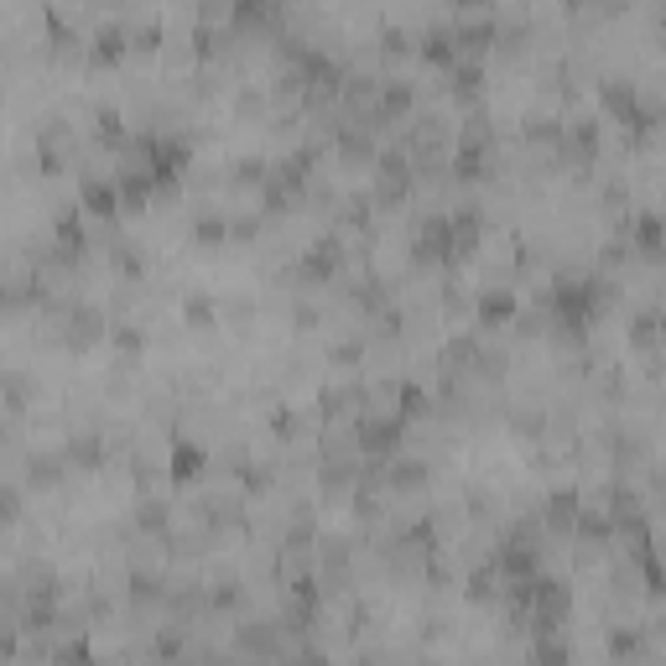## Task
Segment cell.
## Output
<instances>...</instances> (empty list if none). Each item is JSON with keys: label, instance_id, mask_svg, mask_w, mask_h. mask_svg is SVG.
Masks as SVG:
<instances>
[{"label": "cell", "instance_id": "obj_3", "mask_svg": "<svg viewBox=\"0 0 666 666\" xmlns=\"http://www.w3.org/2000/svg\"><path fill=\"white\" fill-rule=\"evenodd\" d=\"M625 245L641 250L646 260H666V214H662V208H635Z\"/></svg>", "mask_w": 666, "mask_h": 666}, {"label": "cell", "instance_id": "obj_1", "mask_svg": "<svg viewBox=\"0 0 666 666\" xmlns=\"http://www.w3.org/2000/svg\"><path fill=\"white\" fill-rule=\"evenodd\" d=\"M515 318H521V297H515V287L490 281V287L474 291V328L479 334H505V328H515Z\"/></svg>", "mask_w": 666, "mask_h": 666}, {"label": "cell", "instance_id": "obj_2", "mask_svg": "<svg viewBox=\"0 0 666 666\" xmlns=\"http://www.w3.org/2000/svg\"><path fill=\"white\" fill-rule=\"evenodd\" d=\"M536 515H542L547 536H578L583 490H547V495H542V505H536Z\"/></svg>", "mask_w": 666, "mask_h": 666}, {"label": "cell", "instance_id": "obj_9", "mask_svg": "<svg viewBox=\"0 0 666 666\" xmlns=\"http://www.w3.org/2000/svg\"><path fill=\"white\" fill-rule=\"evenodd\" d=\"M183 318L208 334V328L219 324V297L214 291H183Z\"/></svg>", "mask_w": 666, "mask_h": 666}, {"label": "cell", "instance_id": "obj_7", "mask_svg": "<svg viewBox=\"0 0 666 666\" xmlns=\"http://www.w3.org/2000/svg\"><path fill=\"white\" fill-rule=\"evenodd\" d=\"M380 115H386V125H411V115H417V84L411 79H386V89H380Z\"/></svg>", "mask_w": 666, "mask_h": 666}, {"label": "cell", "instance_id": "obj_6", "mask_svg": "<svg viewBox=\"0 0 666 666\" xmlns=\"http://www.w3.org/2000/svg\"><path fill=\"white\" fill-rule=\"evenodd\" d=\"M386 490H391V495H422V490H428V459L396 453V459L386 463Z\"/></svg>", "mask_w": 666, "mask_h": 666}, {"label": "cell", "instance_id": "obj_10", "mask_svg": "<svg viewBox=\"0 0 666 666\" xmlns=\"http://www.w3.org/2000/svg\"><path fill=\"white\" fill-rule=\"evenodd\" d=\"M193 239H198V245H224V239H229V214H224V208H198Z\"/></svg>", "mask_w": 666, "mask_h": 666}, {"label": "cell", "instance_id": "obj_11", "mask_svg": "<svg viewBox=\"0 0 666 666\" xmlns=\"http://www.w3.org/2000/svg\"><path fill=\"white\" fill-rule=\"evenodd\" d=\"M110 339H115V355L131 359V365H136L141 349H146V334H141L136 324H115V328H110Z\"/></svg>", "mask_w": 666, "mask_h": 666}, {"label": "cell", "instance_id": "obj_5", "mask_svg": "<svg viewBox=\"0 0 666 666\" xmlns=\"http://www.w3.org/2000/svg\"><path fill=\"white\" fill-rule=\"evenodd\" d=\"M417 52L428 58L432 69H453L459 63V37H453V27H443V21H432L428 32H417Z\"/></svg>", "mask_w": 666, "mask_h": 666}, {"label": "cell", "instance_id": "obj_12", "mask_svg": "<svg viewBox=\"0 0 666 666\" xmlns=\"http://www.w3.org/2000/svg\"><path fill=\"white\" fill-rule=\"evenodd\" d=\"M0 505H6V521H17V515H21V490H17V484H6V490H0Z\"/></svg>", "mask_w": 666, "mask_h": 666}, {"label": "cell", "instance_id": "obj_4", "mask_svg": "<svg viewBox=\"0 0 666 666\" xmlns=\"http://www.w3.org/2000/svg\"><path fill=\"white\" fill-rule=\"evenodd\" d=\"M208 448L204 443H193V438H183L177 432V443H172V453H167V474H172V484H193V479H204L208 474Z\"/></svg>", "mask_w": 666, "mask_h": 666}, {"label": "cell", "instance_id": "obj_13", "mask_svg": "<svg viewBox=\"0 0 666 666\" xmlns=\"http://www.w3.org/2000/svg\"><path fill=\"white\" fill-rule=\"evenodd\" d=\"M662 32H666V11H662Z\"/></svg>", "mask_w": 666, "mask_h": 666}, {"label": "cell", "instance_id": "obj_8", "mask_svg": "<svg viewBox=\"0 0 666 666\" xmlns=\"http://www.w3.org/2000/svg\"><path fill=\"white\" fill-rule=\"evenodd\" d=\"M104 339V308L100 303H79L69 318V344L73 349H89V344Z\"/></svg>", "mask_w": 666, "mask_h": 666}]
</instances>
